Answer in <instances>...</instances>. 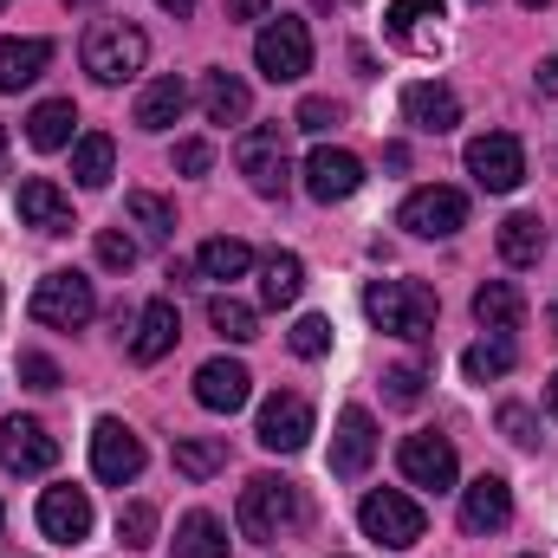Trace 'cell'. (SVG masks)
Segmentation results:
<instances>
[{"mask_svg": "<svg viewBox=\"0 0 558 558\" xmlns=\"http://www.w3.org/2000/svg\"><path fill=\"white\" fill-rule=\"evenodd\" d=\"M98 267L131 274V267H137V241H131L124 228H105V234H98Z\"/></svg>", "mask_w": 558, "mask_h": 558, "instance_id": "obj_39", "label": "cell"}, {"mask_svg": "<svg viewBox=\"0 0 558 558\" xmlns=\"http://www.w3.org/2000/svg\"><path fill=\"white\" fill-rule=\"evenodd\" d=\"M72 124H78V105H72V98H46V105H33V118H26V143H33V149H65V143H72Z\"/></svg>", "mask_w": 558, "mask_h": 558, "instance_id": "obj_28", "label": "cell"}, {"mask_svg": "<svg viewBox=\"0 0 558 558\" xmlns=\"http://www.w3.org/2000/svg\"><path fill=\"white\" fill-rule=\"evenodd\" d=\"M175 338H182L175 299H149V305L137 312V338H131V357H137V364H156V357H169V351H175Z\"/></svg>", "mask_w": 558, "mask_h": 558, "instance_id": "obj_22", "label": "cell"}, {"mask_svg": "<svg viewBox=\"0 0 558 558\" xmlns=\"http://www.w3.org/2000/svg\"><path fill=\"white\" fill-rule=\"evenodd\" d=\"M52 461H59V441L46 435V422H33V416L0 422V468L7 474H46Z\"/></svg>", "mask_w": 558, "mask_h": 558, "instance_id": "obj_13", "label": "cell"}, {"mask_svg": "<svg viewBox=\"0 0 558 558\" xmlns=\"http://www.w3.org/2000/svg\"><path fill=\"white\" fill-rule=\"evenodd\" d=\"M474 318H481L487 331H513V325L526 318V299H520V286H513V279H487V286L474 292Z\"/></svg>", "mask_w": 558, "mask_h": 558, "instance_id": "obj_27", "label": "cell"}, {"mask_svg": "<svg viewBox=\"0 0 558 558\" xmlns=\"http://www.w3.org/2000/svg\"><path fill=\"white\" fill-rule=\"evenodd\" d=\"M0 7H7V0H0Z\"/></svg>", "mask_w": 558, "mask_h": 558, "instance_id": "obj_54", "label": "cell"}, {"mask_svg": "<svg viewBox=\"0 0 558 558\" xmlns=\"http://www.w3.org/2000/svg\"><path fill=\"white\" fill-rule=\"evenodd\" d=\"M364 312H371V325H377V331H397V338H428V331H435L441 299H435L422 279H377V286L364 292Z\"/></svg>", "mask_w": 558, "mask_h": 558, "instance_id": "obj_2", "label": "cell"}, {"mask_svg": "<svg viewBox=\"0 0 558 558\" xmlns=\"http://www.w3.org/2000/svg\"><path fill=\"white\" fill-rule=\"evenodd\" d=\"M338 118H344V111H338V105H331V98H305V105H299V118H292V124H299V131H312V137H318V131H331V124H338Z\"/></svg>", "mask_w": 558, "mask_h": 558, "instance_id": "obj_41", "label": "cell"}, {"mask_svg": "<svg viewBox=\"0 0 558 558\" xmlns=\"http://www.w3.org/2000/svg\"><path fill=\"white\" fill-rule=\"evenodd\" d=\"M202 111H208V124H247L254 92H247L234 72H208V78H202Z\"/></svg>", "mask_w": 558, "mask_h": 558, "instance_id": "obj_23", "label": "cell"}, {"mask_svg": "<svg viewBox=\"0 0 558 558\" xmlns=\"http://www.w3.org/2000/svg\"><path fill=\"white\" fill-rule=\"evenodd\" d=\"M397 221H403L410 234H422V241H448V234L468 228V195H461V189H416Z\"/></svg>", "mask_w": 558, "mask_h": 558, "instance_id": "obj_10", "label": "cell"}, {"mask_svg": "<svg viewBox=\"0 0 558 558\" xmlns=\"http://www.w3.org/2000/svg\"><path fill=\"white\" fill-rule=\"evenodd\" d=\"M118 539L143 553V546H156V507L149 500H131V507H118Z\"/></svg>", "mask_w": 558, "mask_h": 558, "instance_id": "obj_37", "label": "cell"}, {"mask_svg": "<svg viewBox=\"0 0 558 558\" xmlns=\"http://www.w3.org/2000/svg\"><path fill=\"white\" fill-rule=\"evenodd\" d=\"M384 384H390L384 397H390L397 410H416V403H422V371H416V364H397V371H390Z\"/></svg>", "mask_w": 558, "mask_h": 558, "instance_id": "obj_40", "label": "cell"}, {"mask_svg": "<svg viewBox=\"0 0 558 558\" xmlns=\"http://www.w3.org/2000/svg\"><path fill=\"white\" fill-rule=\"evenodd\" d=\"M546 410H553V422H558V371H553V384H546Z\"/></svg>", "mask_w": 558, "mask_h": 558, "instance_id": "obj_47", "label": "cell"}, {"mask_svg": "<svg viewBox=\"0 0 558 558\" xmlns=\"http://www.w3.org/2000/svg\"><path fill=\"white\" fill-rule=\"evenodd\" d=\"M39 325H52V331H78V325H92V312H98V292H92V279L85 274H46L33 286V305H26Z\"/></svg>", "mask_w": 558, "mask_h": 558, "instance_id": "obj_7", "label": "cell"}, {"mask_svg": "<svg viewBox=\"0 0 558 558\" xmlns=\"http://www.w3.org/2000/svg\"><path fill=\"white\" fill-rule=\"evenodd\" d=\"M228 468V441L221 435H182L175 441V474L182 481H208V474H221Z\"/></svg>", "mask_w": 558, "mask_h": 558, "instance_id": "obj_29", "label": "cell"}, {"mask_svg": "<svg viewBox=\"0 0 558 558\" xmlns=\"http://www.w3.org/2000/svg\"><path fill=\"white\" fill-rule=\"evenodd\" d=\"M0 156H7V124H0Z\"/></svg>", "mask_w": 558, "mask_h": 558, "instance_id": "obj_51", "label": "cell"}, {"mask_svg": "<svg viewBox=\"0 0 558 558\" xmlns=\"http://www.w3.org/2000/svg\"><path fill=\"white\" fill-rule=\"evenodd\" d=\"M286 344H292V357H325V351H331V318L305 312V318L286 331Z\"/></svg>", "mask_w": 558, "mask_h": 558, "instance_id": "obj_38", "label": "cell"}, {"mask_svg": "<svg viewBox=\"0 0 558 558\" xmlns=\"http://www.w3.org/2000/svg\"><path fill=\"white\" fill-rule=\"evenodd\" d=\"M247 390H254V377H247V364H234V357H208V364L195 371V403L215 410V416H234V410L247 403Z\"/></svg>", "mask_w": 558, "mask_h": 558, "instance_id": "obj_18", "label": "cell"}, {"mask_svg": "<svg viewBox=\"0 0 558 558\" xmlns=\"http://www.w3.org/2000/svg\"><path fill=\"white\" fill-rule=\"evenodd\" d=\"M156 7H169V13H195V0H156Z\"/></svg>", "mask_w": 558, "mask_h": 558, "instance_id": "obj_48", "label": "cell"}, {"mask_svg": "<svg viewBox=\"0 0 558 558\" xmlns=\"http://www.w3.org/2000/svg\"><path fill=\"white\" fill-rule=\"evenodd\" d=\"M513 520V487L500 481V474H481L468 494H461V526L481 539V533H500Z\"/></svg>", "mask_w": 558, "mask_h": 558, "instance_id": "obj_19", "label": "cell"}, {"mask_svg": "<svg viewBox=\"0 0 558 558\" xmlns=\"http://www.w3.org/2000/svg\"><path fill=\"white\" fill-rule=\"evenodd\" d=\"M500 428H507V441H513V448H533V441H539V428H533V416H526L520 403H507V410H500Z\"/></svg>", "mask_w": 558, "mask_h": 558, "instance_id": "obj_44", "label": "cell"}, {"mask_svg": "<svg viewBox=\"0 0 558 558\" xmlns=\"http://www.w3.org/2000/svg\"><path fill=\"white\" fill-rule=\"evenodd\" d=\"M182 111H189V85H182V78H149V85H143V98H137L143 131H169Z\"/></svg>", "mask_w": 558, "mask_h": 558, "instance_id": "obj_26", "label": "cell"}, {"mask_svg": "<svg viewBox=\"0 0 558 558\" xmlns=\"http://www.w3.org/2000/svg\"><path fill=\"white\" fill-rule=\"evenodd\" d=\"M254 435H260V448H274V454H299V448L312 441V403L292 397V390L267 397V403H260V422H254Z\"/></svg>", "mask_w": 558, "mask_h": 558, "instance_id": "obj_14", "label": "cell"}, {"mask_svg": "<svg viewBox=\"0 0 558 558\" xmlns=\"http://www.w3.org/2000/svg\"><path fill=\"white\" fill-rule=\"evenodd\" d=\"M468 175L487 189V195H513L526 182V149L513 131H487V137L468 143Z\"/></svg>", "mask_w": 558, "mask_h": 558, "instance_id": "obj_8", "label": "cell"}, {"mask_svg": "<svg viewBox=\"0 0 558 558\" xmlns=\"http://www.w3.org/2000/svg\"><path fill=\"white\" fill-rule=\"evenodd\" d=\"M234 520H241V533H247V539H279L286 526H299V520H305L299 487H292V481H279V474H254V481L241 487Z\"/></svg>", "mask_w": 558, "mask_h": 558, "instance_id": "obj_3", "label": "cell"}, {"mask_svg": "<svg viewBox=\"0 0 558 558\" xmlns=\"http://www.w3.org/2000/svg\"><path fill=\"white\" fill-rule=\"evenodd\" d=\"M403 118H410L416 131H428V137H448V131L461 124V98H454L448 85L422 78V85H410V92H403Z\"/></svg>", "mask_w": 558, "mask_h": 558, "instance_id": "obj_21", "label": "cell"}, {"mask_svg": "<svg viewBox=\"0 0 558 558\" xmlns=\"http://www.w3.org/2000/svg\"><path fill=\"white\" fill-rule=\"evenodd\" d=\"M92 474H98L105 487H131L143 474V441L118 416H105L92 428Z\"/></svg>", "mask_w": 558, "mask_h": 558, "instance_id": "obj_11", "label": "cell"}, {"mask_svg": "<svg viewBox=\"0 0 558 558\" xmlns=\"http://www.w3.org/2000/svg\"><path fill=\"white\" fill-rule=\"evenodd\" d=\"M20 221L39 228V234H72V202H65V189L46 182V175H26V182H20Z\"/></svg>", "mask_w": 558, "mask_h": 558, "instance_id": "obj_20", "label": "cell"}, {"mask_svg": "<svg viewBox=\"0 0 558 558\" xmlns=\"http://www.w3.org/2000/svg\"><path fill=\"white\" fill-rule=\"evenodd\" d=\"M234 162H241V175L254 182V195H286V182H292L286 124H254V131H241V143H234Z\"/></svg>", "mask_w": 558, "mask_h": 558, "instance_id": "obj_6", "label": "cell"}, {"mask_svg": "<svg viewBox=\"0 0 558 558\" xmlns=\"http://www.w3.org/2000/svg\"><path fill=\"white\" fill-rule=\"evenodd\" d=\"M65 7H92V0H65Z\"/></svg>", "mask_w": 558, "mask_h": 558, "instance_id": "obj_52", "label": "cell"}, {"mask_svg": "<svg viewBox=\"0 0 558 558\" xmlns=\"http://www.w3.org/2000/svg\"><path fill=\"white\" fill-rule=\"evenodd\" d=\"M175 558H228V526L215 513H189L175 526Z\"/></svg>", "mask_w": 558, "mask_h": 558, "instance_id": "obj_30", "label": "cell"}, {"mask_svg": "<svg viewBox=\"0 0 558 558\" xmlns=\"http://www.w3.org/2000/svg\"><path fill=\"white\" fill-rule=\"evenodd\" d=\"M39 533L52 546H85L92 539V494L85 487H46L39 494Z\"/></svg>", "mask_w": 558, "mask_h": 558, "instance_id": "obj_15", "label": "cell"}, {"mask_svg": "<svg viewBox=\"0 0 558 558\" xmlns=\"http://www.w3.org/2000/svg\"><path fill=\"white\" fill-rule=\"evenodd\" d=\"M20 377H26L33 390H59V364L39 357V351H20Z\"/></svg>", "mask_w": 558, "mask_h": 558, "instance_id": "obj_43", "label": "cell"}, {"mask_svg": "<svg viewBox=\"0 0 558 558\" xmlns=\"http://www.w3.org/2000/svg\"><path fill=\"white\" fill-rule=\"evenodd\" d=\"M254 13H267V0H228V20H254Z\"/></svg>", "mask_w": 558, "mask_h": 558, "instance_id": "obj_45", "label": "cell"}, {"mask_svg": "<svg viewBox=\"0 0 558 558\" xmlns=\"http://www.w3.org/2000/svg\"><path fill=\"white\" fill-rule=\"evenodd\" d=\"M208 325H215L228 344H254V338H260V312L241 305L234 292H215V299H208Z\"/></svg>", "mask_w": 558, "mask_h": 558, "instance_id": "obj_32", "label": "cell"}, {"mask_svg": "<svg viewBox=\"0 0 558 558\" xmlns=\"http://www.w3.org/2000/svg\"><path fill=\"white\" fill-rule=\"evenodd\" d=\"M371 461H377V422H371V410H344L338 435H331V474L338 481H364Z\"/></svg>", "mask_w": 558, "mask_h": 558, "instance_id": "obj_17", "label": "cell"}, {"mask_svg": "<svg viewBox=\"0 0 558 558\" xmlns=\"http://www.w3.org/2000/svg\"><path fill=\"white\" fill-rule=\"evenodd\" d=\"M397 468H403V481H410V487L448 494V487H454V474H461V454H454V441H448V435H410V441L397 448Z\"/></svg>", "mask_w": 558, "mask_h": 558, "instance_id": "obj_9", "label": "cell"}, {"mask_svg": "<svg viewBox=\"0 0 558 558\" xmlns=\"http://www.w3.org/2000/svg\"><path fill=\"white\" fill-rule=\"evenodd\" d=\"M441 0H390V13H384V33H390V46H403V52H441Z\"/></svg>", "mask_w": 558, "mask_h": 558, "instance_id": "obj_16", "label": "cell"}, {"mask_svg": "<svg viewBox=\"0 0 558 558\" xmlns=\"http://www.w3.org/2000/svg\"><path fill=\"white\" fill-rule=\"evenodd\" d=\"M513 357H520V351H513V338H481V344H468V351H461V377H468V384L507 377V371H513Z\"/></svg>", "mask_w": 558, "mask_h": 558, "instance_id": "obj_33", "label": "cell"}, {"mask_svg": "<svg viewBox=\"0 0 558 558\" xmlns=\"http://www.w3.org/2000/svg\"><path fill=\"white\" fill-rule=\"evenodd\" d=\"M546 331H553V338H558V299H553V312H546Z\"/></svg>", "mask_w": 558, "mask_h": 558, "instance_id": "obj_49", "label": "cell"}, {"mask_svg": "<svg viewBox=\"0 0 558 558\" xmlns=\"http://www.w3.org/2000/svg\"><path fill=\"white\" fill-rule=\"evenodd\" d=\"M520 7H526V13H539V7H553V0H520Z\"/></svg>", "mask_w": 558, "mask_h": 558, "instance_id": "obj_50", "label": "cell"}, {"mask_svg": "<svg viewBox=\"0 0 558 558\" xmlns=\"http://www.w3.org/2000/svg\"><path fill=\"white\" fill-rule=\"evenodd\" d=\"M78 59H85V72H92L98 85H124V78H137L143 72L149 39H143V26H131V20H92Z\"/></svg>", "mask_w": 558, "mask_h": 558, "instance_id": "obj_1", "label": "cell"}, {"mask_svg": "<svg viewBox=\"0 0 558 558\" xmlns=\"http://www.w3.org/2000/svg\"><path fill=\"white\" fill-rule=\"evenodd\" d=\"M0 526H7V507H0Z\"/></svg>", "mask_w": 558, "mask_h": 558, "instance_id": "obj_53", "label": "cell"}, {"mask_svg": "<svg viewBox=\"0 0 558 558\" xmlns=\"http://www.w3.org/2000/svg\"><path fill=\"white\" fill-rule=\"evenodd\" d=\"M254 65H260L274 85L305 78V72H312V33H305V20H292V13L267 20V26H260V39H254Z\"/></svg>", "mask_w": 558, "mask_h": 558, "instance_id": "obj_4", "label": "cell"}, {"mask_svg": "<svg viewBox=\"0 0 558 558\" xmlns=\"http://www.w3.org/2000/svg\"><path fill=\"white\" fill-rule=\"evenodd\" d=\"M500 260L507 267H539L546 260V221L539 215H507L500 221Z\"/></svg>", "mask_w": 558, "mask_h": 558, "instance_id": "obj_24", "label": "cell"}, {"mask_svg": "<svg viewBox=\"0 0 558 558\" xmlns=\"http://www.w3.org/2000/svg\"><path fill=\"white\" fill-rule=\"evenodd\" d=\"M357 520H364V533H371L377 546H390V553L416 546L422 533H428V513H422L410 494H397V487H377V494H364Z\"/></svg>", "mask_w": 558, "mask_h": 558, "instance_id": "obj_5", "label": "cell"}, {"mask_svg": "<svg viewBox=\"0 0 558 558\" xmlns=\"http://www.w3.org/2000/svg\"><path fill=\"white\" fill-rule=\"evenodd\" d=\"M195 267H202V279H241L247 267H254V247H247V241H228V234H215V241H202Z\"/></svg>", "mask_w": 558, "mask_h": 558, "instance_id": "obj_34", "label": "cell"}, {"mask_svg": "<svg viewBox=\"0 0 558 558\" xmlns=\"http://www.w3.org/2000/svg\"><path fill=\"white\" fill-rule=\"evenodd\" d=\"M364 189V162L351 156V149H331V143H318L312 156H305V195L312 202H351Z\"/></svg>", "mask_w": 558, "mask_h": 558, "instance_id": "obj_12", "label": "cell"}, {"mask_svg": "<svg viewBox=\"0 0 558 558\" xmlns=\"http://www.w3.org/2000/svg\"><path fill=\"white\" fill-rule=\"evenodd\" d=\"M124 215L137 221V234H143V241H156V247L175 234V215H169V202H162V195H149V189L124 195Z\"/></svg>", "mask_w": 558, "mask_h": 558, "instance_id": "obj_36", "label": "cell"}, {"mask_svg": "<svg viewBox=\"0 0 558 558\" xmlns=\"http://www.w3.org/2000/svg\"><path fill=\"white\" fill-rule=\"evenodd\" d=\"M305 292V260L299 254H267V267H260V299L267 305H292Z\"/></svg>", "mask_w": 558, "mask_h": 558, "instance_id": "obj_35", "label": "cell"}, {"mask_svg": "<svg viewBox=\"0 0 558 558\" xmlns=\"http://www.w3.org/2000/svg\"><path fill=\"white\" fill-rule=\"evenodd\" d=\"M46 65H52V46L46 39H0V92L33 85Z\"/></svg>", "mask_w": 558, "mask_h": 558, "instance_id": "obj_25", "label": "cell"}, {"mask_svg": "<svg viewBox=\"0 0 558 558\" xmlns=\"http://www.w3.org/2000/svg\"><path fill=\"white\" fill-rule=\"evenodd\" d=\"M111 169H118V143L105 137V131H92V137L72 143V175H78L85 189H105Z\"/></svg>", "mask_w": 558, "mask_h": 558, "instance_id": "obj_31", "label": "cell"}, {"mask_svg": "<svg viewBox=\"0 0 558 558\" xmlns=\"http://www.w3.org/2000/svg\"><path fill=\"white\" fill-rule=\"evenodd\" d=\"M539 92H553V98H558V59H546V65H539Z\"/></svg>", "mask_w": 558, "mask_h": 558, "instance_id": "obj_46", "label": "cell"}, {"mask_svg": "<svg viewBox=\"0 0 558 558\" xmlns=\"http://www.w3.org/2000/svg\"><path fill=\"white\" fill-rule=\"evenodd\" d=\"M175 169H182V175H208V169H215V143H202V137L175 143Z\"/></svg>", "mask_w": 558, "mask_h": 558, "instance_id": "obj_42", "label": "cell"}]
</instances>
